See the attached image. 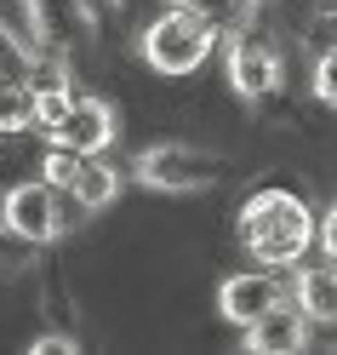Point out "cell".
<instances>
[{"instance_id":"cell-14","label":"cell","mask_w":337,"mask_h":355,"mask_svg":"<svg viewBox=\"0 0 337 355\" xmlns=\"http://www.w3.org/2000/svg\"><path fill=\"white\" fill-rule=\"evenodd\" d=\"M80 166H86V155H75V149L52 144V149H46V161H40V178H46V184H57V189H69Z\"/></svg>"},{"instance_id":"cell-10","label":"cell","mask_w":337,"mask_h":355,"mask_svg":"<svg viewBox=\"0 0 337 355\" xmlns=\"http://www.w3.org/2000/svg\"><path fill=\"white\" fill-rule=\"evenodd\" d=\"M291 298H298V309L314 327H337V270H326V263L298 270L291 275Z\"/></svg>"},{"instance_id":"cell-7","label":"cell","mask_w":337,"mask_h":355,"mask_svg":"<svg viewBox=\"0 0 337 355\" xmlns=\"http://www.w3.org/2000/svg\"><path fill=\"white\" fill-rule=\"evenodd\" d=\"M29 17H35V46L40 52H75L80 40H92L98 12L86 0H29Z\"/></svg>"},{"instance_id":"cell-16","label":"cell","mask_w":337,"mask_h":355,"mask_svg":"<svg viewBox=\"0 0 337 355\" xmlns=\"http://www.w3.org/2000/svg\"><path fill=\"white\" fill-rule=\"evenodd\" d=\"M314 241H320V252H326V258H337V201L320 212V230H314Z\"/></svg>"},{"instance_id":"cell-6","label":"cell","mask_w":337,"mask_h":355,"mask_svg":"<svg viewBox=\"0 0 337 355\" xmlns=\"http://www.w3.org/2000/svg\"><path fill=\"white\" fill-rule=\"evenodd\" d=\"M280 298H286V286L275 281L268 263H263V270H240V275H223L217 281V315L229 321V327H240V332L252 327L263 309H275Z\"/></svg>"},{"instance_id":"cell-9","label":"cell","mask_w":337,"mask_h":355,"mask_svg":"<svg viewBox=\"0 0 337 355\" xmlns=\"http://www.w3.org/2000/svg\"><path fill=\"white\" fill-rule=\"evenodd\" d=\"M309 315L298 309V298H280L275 309H263V315L246 327V349L252 355H298L309 344Z\"/></svg>"},{"instance_id":"cell-3","label":"cell","mask_w":337,"mask_h":355,"mask_svg":"<svg viewBox=\"0 0 337 355\" xmlns=\"http://www.w3.org/2000/svg\"><path fill=\"white\" fill-rule=\"evenodd\" d=\"M212 46H217V29L200 24V17L183 12V6H166V12L154 17V24H143V35H138L143 63H149L154 75H166V80L194 75L200 63L212 58Z\"/></svg>"},{"instance_id":"cell-18","label":"cell","mask_w":337,"mask_h":355,"mask_svg":"<svg viewBox=\"0 0 337 355\" xmlns=\"http://www.w3.org/2000/svg\"><path fill=\"white\" fill-rule=\"evenodd\" d=\"M86 6H92V12L103 17V12H115V6H120V0H86Z\"/></svg>"},{"instance_id":"cell-8","label":"cell","mask_w":337,"mask_h":355,"mask_svg":"<svg viewBox=\"0 0 337 355\" xmlns=\"http://www.w3.org/2000/svg\"><path fill=\"white\" fill-rule=\"evenodd\" d=\"M46 144H63V149H75V155H103L109 144H115V109H109L103 98L75 92L69 115L46 132Z\"/></svg>"},{"instance_id":"cell-15","label":"cell","mask_w":337,"mask_h":355,"mask_svg":"<svg viewBox=\"0 0 337 355\" xmlns=\"http://www.w3.org/2000/svg\"><path fill=\"white\" fill-rule=\"evenodd\" d=\"M314 98L337 109V46H326L320 58H314Z\"/></svg>"},{"instance_id":"cell-13","label":"cell","mask_w":337,"mask_h":355,"mask_svg":"<svg viewBox=\"0 0 337 355\" xmlns=\"http://www.w3.org/2000/svg\"><path fill=\"white\" fill-rule=\"evenodd\" d=\"M35 126V80H6L0 86V138H12V132H29Z\"/></svg>"},{"instance_id":"cell-5","label":"cell","mask_w":337,"mask_h":355,"mask_svg":"<svg viewBox=\"0 0 337 355\" xmlns=\"http://www.w3.org/2000/svg\"><path fill=\"white\" fill-rule=\"evenodd\" d=\"M223 69H229V86H235L246 103H263V98L280 92V46H275L263 29H252V24L229 35Z\"/></svg>"},{"instance_id":"cell-2","label":"cell","mask_w":337,"mask_h":355,"mask_svg":"<svg viewBox=\"0 0 337 355\" xmlns=\"http://www.w3.org/2000/svg\"><path fill=\"white\" fill-rule=\"evenodd\" d=\"M75 218H86V207L75 201L69 189L46 184V178L12 184L6 201H0V230H6L12 241H24V247H46V241H57Z\"/></svg>"},{"instance_id":"cell-1","label":"cell","mask_w":337,"mask_h":355,"mask_svg":"<svg viewBox=\"0 0 337 355\" xmlns=\"http://www.w3.org/2000/svg\"><path fill=\"white\" fill-rule=\"evenodd\" d=\"M314 230H320V218H314L309 201L291 195V189H257V195H246L240 218H235L240 247L252 252L257 263H268V270L303 263L309 247H314Z\"/></svg>"},{"instance_id":"cell-17","label":"cell","mask_w":337,"mask_h":355,"mask_svg":"<svg viewBox=\"0 0 337 355\" xmlns=\"http://www.w3.org/2000/svg\"><path fill=\"white\" fill-rule=\"evenodd\" d=\"M75 349H80V344H75V338H63V332H46V338H35V344H29V355H75Z\"/></svg>"},{"instance_id":"cell-11","label":"cell","mask_w":337,"mask_h":355,"mask_svg":"<svg viewBox=\"0 0 337 355\" xmlns=\"http://www.w3.org/2000/svg\"><path fill=\"white\" fill-rule=\"evenodd\" d=\"M69 195H75L86 212H103V207H115V195H120V172L109 166V161H98V155H86V166L75 172Z\"/></svg>"},{"instance_id":"cell-4","label":"cell","mask_w":337,"mask_h":355,"mask_svg":"<svg viewBox=\"0 0 337 355\" xmlns=\"http://www.w3.org/2000/svg\"><path fill=\"white\" fill-rule=\"evenodd\" d=\"M138 184L143 189H161V195H200L223 178V161L212 149H194V144H154L138 155Z\"/></svg>"},{"instance_id":"cell-12","label":"cell","mask_w":337,"mask_h":355,"mask_svg":"<svg viewBox=\"0 0 337 355\" xmlns=\"http://www.w3.org/2000/svg\"><path fill=\"white\" fill-rule=\"evenodd\" d=\"M166 6H183V12L200 17V24H212L217 35H235V29L252 24V6H257V0H166Z\"/></svg>"},{"instance_id":"cell-19","label":"cell","mask_w":337,"mask_h":355,"mask_svg":"<svg viewBox=\"0 0 337 355\" xmlns=\"http://www.w3.org/2000/svg\"><path fill=\"white\" fill-rule=\"evenodd\" d=\"M6 80H12V63H6V58H0V86H6Z\"/></svg>"}]
</instances>
